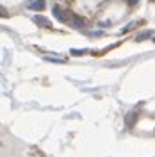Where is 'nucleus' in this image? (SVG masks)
I'll use <instances>...</instances> for the list:
<instances>
[{
  "label": "nucleus",
  "mask_w": 155,
  "mask_h": 157,
  "mask_svg": "<svg viewBox=\"0 0 155 157\" xmlns=\"http://www.w3.org/2000/svg\"><path fill=\"white\" fill-rule=\"evenodd\" d=\"M52 13H54V16H55L59 21H70V16L66 14V11L61 9L59 6H54V7H52Z\"/></svg>",
  "instance_id": "1"
},
{
  "label": "nucleus",
  "mask_w": 155,
  "mask_h": 157,
  "mask_svg": "<svg viewBox=\"0 0 155 157\" xmlns=\"http://www.w3.org/2000/svg\"><path fill=\"white\" fill-rule=\"evenodd\" d=\"M32 21H34V23H38L39 27H47V29H50V27H52L50 20L45 18V16H41V14H34V16H32Z\"/></svg>",
  "instance_id": "2"
},
{
  "label": "nucleus",
  "mask_w": 155,
  "mask_h": 157,
  "mask_svg": "<svg viewBox=\"0 0 155 157\" xmlns=\"http://www.w3.org/2000/svg\"><path fill=\"white\" fill-rule=\"evenodd\" d=\"M70 25H71L73 29H82V27L86 25V20L80 18V16H77V14H73L71 20H70Z\"/></svg>",
  "instance_id": "3"
},
{
  "label": "nucleus",
  "mask_w": 155,
  "mask_h": 157,
  "mask_svg": "<svg viewBox=\"0 0 155 157\" xmlns=\"http://www.w3.org/2000/svg\"><path fill=\"white\" fill-rule=\"evenodd\" d=\"M43 7H45V0H34L29 4L30 11H43Z\"/></svg>",
  "instance_id": "4"
},
{
  "label": "nucleus",
  "mask_w": 155,
  "mask_h": 157,
  "mask_svg": "<svg viewBox=\"0 0 155 157\" xmlns=\"http://www.w3.org/2000/svg\"><path fill=\"white\" fill-rule=\"evenodd\" d=\"M150 36H152V30H145L136 38V41H145V38H150Z\"/></svg>",
  "instance_id": "5"
},
{
  "label": "nucleus",
  "mask_w": 155,
  "mask_h": 157,
  "mask_svg": "<svg viewBox=\"0 0 155 157\" xmlns=\"http://www.w3.org/2000/svg\"><path fill=\"white\" fill-rule=\"evenodd\" d=\"M86 54V50H75V48H71V56H84Z\"/></svg>",
  "instance_id": "6"
},
{
  "label": "nucleus",
  "mask_w": 155,
  "mask_h": 157,
  "mask_svg": "<svg viewBox=\"0 0 155 157\" xmlns=\"http://www.w3.org/2000/svg\"><path fill=\"white\" fill-rule=\"evenodd\" d=\"M127 2H128L130 6H136V4H137V2H139V0H127Z\"/></svg>",
  "instance_id": "7"
},
{
  "label": "nucleus",
  "mask_w": 155,
  "mask_h": 157,
  "mask_svg": "<svg viewBox=\"0 0 155 157\" xmlns=\"http://www.w3.org/2000/svg\"><path fill=\"white\" fill-rule=\"evenodd\" d=\"M153 41H155V38H153Z\"/></svg>",
  "instance_id": "8"
},
{
  "label": "nucleus",
  "mask_w": 155,
  "mask_h": 157,
  "mask_svg": "<svg viewBox=\"0 0 155 157\" xmlns=\"http://www.w3.org/2000/svg\"><path fill=\"white\" fill-rule=\"evenodd\" d=\"M153 2H155V0H153Z\"/></svg>",
  "instance_id": "9"
}]
</instances>
